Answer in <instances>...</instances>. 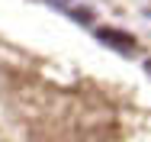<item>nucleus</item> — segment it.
I'll return each mask as SVG.
<instances>
[{"label": "nucleus", "mask_w": 151, "mask_h": 142, "mask_svg": "<svg viewBox=\"0 0 151 142\" xmlns=\"http://www.w3.org/2000/svg\"><path fill=\"white\" fill-rule=\"evenodd\" d=\"M145 68H148V74H151V61H148V65H145Z\"/></svg>", "instance_id": "obj_2"}, {"label": "nucleus", "mask_w": 151, "mask_h": 142, "mask_svg": "<svg viewBox=\"0 0 151 142\" xmlns=\"http://www.w3.org/2000/svg\"><path fill=\"white\" fill-rule=\"evenodd\" d=\"M96 36H100L103 42H109L113 49H119V52H129V49L135 45V39H132V36H125V32H116V29H100Z\"/></svg>", "instance_id": "obj_1"}]
</instances>
